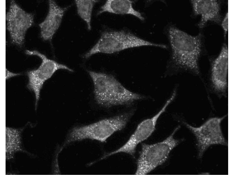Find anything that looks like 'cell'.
<instances>
[{
  "mask_svg": "<svg viewBox=\"0 0 234 175\" xmlns=\"http://www.w3.org/2000/svg\"><path fill=\"white\" fill-rule=\"evenodd\" d=\"M143 46H152L166 48V45L156 43L141 38L123 31L103 32L95 45L84 55L88 58L99 53L111 54L124 50Z\"/></svg>",
  "mask_w": 234,
  "mask_h": 175,
  "instance_id": "cell-3",
  "label": "cell"
},
{
  "mask_svg": "<svg viewBox=\"0 0 234 175\" xmlns=\"http://www.w3.org/2000/svg\"><path fill=\"white\" fill-rule=\"evenodd\" d=\"M96 0H76L75 1L78 14L87 24L88 30L91 29V20L92 9Z\"/></svg>",
  "mask_w": 234,
  "mask_h": 175,
  "instance_id": "cell-15",
  "label": "cell"
},
{
  "mask_svg": "<svg viewBox=\"0 0 234 175\" xmlns=\"http://www.w3.org/2000/svg\"><path fill=\"white\" fill-rule=\"evenodd\" d=\"M226 116L211 118L198 127H194L183 123L196 138L199 158H202L205 151L211 145H228L221 127V122Z\"/></svg>",
  "mask_w": 234,
  "mask_h": 175,
  "instance_id": "cell-6",
  "label": "cell"
},
{
  "mask_svg": "<svg viewBox=\"0 0 234 175\" xmlns=\"http://www.w3.org/2000/svg\"><path fill=\"white\" fill-rule=\"evenodd\" d=\"M168 36L173 61L178 65L199 73L198 60L201 53V36H192L176 27H170Z\"/></svg>",
  "mask_w": 234,
  "mask_h": 175,
  "instance_id": "cell-1",
  "label": "cell"
},
{
  "mask_svg": "<svg viewBox=\"0 0 234 175\" xmlns=\"http://www.w3.org/2000/svg\"><path fill=\"white\" fill-rule=\"evenodd\" d=\"M100 97L102 106L107 108L118 105H130L144 98L127 89L110 74L101 89Z\"/></svg>",
  "mask_w": 234,
  "mask_h": 175,
  "instance_id": "cell-8",
  "label": "cell"
},
{
  "mask_svg": "<svg viewBox=\"0 0 234 175\" xmlns=\"http://www.w3.org/2000/svg\"><path fill=\"white\" fill-rule=\"evenodd\" d=\"M23 129L6 127V158L9 160L14 158L16 152L23 151L21 146V134Z\"/></svg>",
  "mask_w": 234,
  "mask_h": 175,
  "instance_id": "cell-14",
  "label": "cell"
},
{
  "mask_svg": "<svg viewBox=\"0 0 234 175\" xmlns=\"http://www.w3.org/2000/svg\"><path fill=\"white\" fill-rule=\"evenodd\" d=\"M49 10L44 20L39 24L42 38L45 41L51 40L59 28L68 7L59 6L54 1H49Z\"/></svg>",
  "mask_w": 234,
  "mask_h": 175,
  "instance_id": "cell-10",
  "label": "cell"
},
{
  "mask_svg": "<svg viewBox=\"0 0 234 175\" xmlns=\"http://www.w3.org/2000/svg\"><path fill=\"white\" fill-rule=\"evenodd\" d=\"M180 128L178 126L163 141L152 144L143 143L137 162L135 175H144L162 165L167 160L172 150L180 142L173 136Z\"/></svg>",
  "mask_w": 234,
  "mask_h": 175,
  "instance_id": "cell-4",
  "label": "cell"
},
{
  "mask_svg": "<svg viewBox=\"0 0 234 175\" xmlns=\"http://www.w3.org/2000/svg\"><path fill=\"white\" fill-rule=\"evenodd\" d=\"M133 1L130 0H108L101 7L99 15L104 12L119 14L133 15L141 20H144L141 13L133 7Z\"/></svg>",
  "mask_w": 234,
  "mask_h": 175,
  "instance_id": "cell-13",
  "label": "cell"
},
{
  "mask_svg": "<svg viewBox=\"0 0 234 175\" xmlns=\"http://www.w3.org/2000/svg\"><path fill=\"white\" fill-rule=\"evenodd\" d=\"M221 26L224 32V36H226L228 30V13H226L221 23Z\"/></svg>",
  "mask_w": 234,
  "mask_h": 175,
  "instance_id": "cell-17",
  "label": "cell"
},
{
  "mask_svg": "<svg viewBox=\"0 0 234 175\" xmlns=\"http://www.w3.org/2000/svg\"><path fill=\"white\" fill-rule=\"evenodd\" d=\"M60 152V150L56 152L55 155L54 160L53 162L52 173L54 174H60L58 161V154Z\"/></svg>",
  "mask_w": 234,
  "mask_h": 175,
  "instance_id": "cell-16",
  "label": "cell"
},
{
  "mask_svg": "<svg viewBox=\"0 0 234 175\" xmlns=\"http://www.w3.org/2000/svg\"><path fill=\"white\" fill-rule=\"evenodd\" d=\"M25 53L30 55L38 56L42 60L41 64L37 69L28 71L27 73L29 80L27 86L35 94L36 109L40 92L44 82L50 78L58 70L65 69L71 72H73V70L64 64L48 58L45 55L37 51L27 50Z\"/></svg>",
  "mask_w": 234,
  "mask_h": 175,
  "instance_id": "cell-5",
  "label": "cell"
},
{
  "mask_svg": "<svg viewBox=\"0 0 234 175\" xmlns=\"http://www.w3.org/2000/svg\"><path fill=\"white\" fill-rule=\"evenodd\" d=\"M132 113H125L90 125L74 127L68 134L63 146L73 142L87 139L106 142L114 133L125 127Z\"/></svg>",
  "mask_w": 234,
  "mask_h": 175,
  "instance_id": "cell-2",
  "label": "cell"
},
{
  "mask_svg": "<svg viewBox=\"0 0 234 175\" xmlns=\"http://www.w3.org/2000/svg\"><path fill=\"white\" fill-rule=\"evenodd\" d=\"M34 20L32 13L23 10L15 1H11L6 20L12 43L19 46L23 45L26 32L33 25Z\"/></svg>",
  "mask_w": 234,
  "mask_h": 175,
  "instance_id": "cell-7",
  "label": "cell"
},
{
  "mask_svg": "<svg viewBox=\"0 0 234 175\" xmlns=\"http://www.w3.org/2000/svg\"><path fill=\"white\" fill-rule=\"evenodd\" d=\"M228 49L224 44L221 52L214 61L211 68V79L214 88L217 91L224 92L228 87Z\"/></svg>",
  "mask_w": 234,
  "mask_h": 175,
  "instance_id": "cell-11",
  "label": "cell"
},
{
  "mask_svg": "<svg viewBox=\"0 0 234 175\" xmlns=\"http://www.w3.org/2000/svg\"><path fill=\"white\" fill-rule=\"evenodd\" d=\"M176 95V93L174 92L162 108L156 115L152 118L145 119L140 123L135 132L124 145L117 150L105 155L100 160L105 159L111 155L119 153H124L131 155H134L138 144L148 139L156 130L158 119L174 99Z\"/></svg>",
  "mask_w": 234,
  "mask_h": 175,
  "instance_id": "cell-9",
  "label": "cell"
},
{
  "mask_svg": "<svg viewBox=\"0 0 234 175\" xmlns=\"http://www.w3.org/2000/svg\"><path fill=\"white\" fill-rule=\"evenodd\" d=\"M195 15H200L199 26L202 28L209 21L218 22L219 20L220 6L215 0H191Z\"/></svg>",
  "mask_w": 234,
  "mask_h": 175,
  "instance_id": "cell-12",
  "label": "cell"
}]
</instances>
